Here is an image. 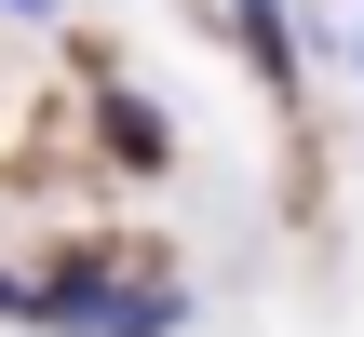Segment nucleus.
Returning <instances> with one entry per match:
<instances>
[{"label": "nucleus", "mask_w": 364, "mask_h": 337, "mask_svg": "<svg viewBox=\"0 0 364 337\" xmlns=\"http://www.w3.org/2000/svg\"><path fill=\"white\" fill-rule=\"evenodd\" d=\"M149 257H162V243H54V257L27 270V324L41 337H108L122 284H135Z\"/></svg>", "instance_id": "f257e3e1"}, {"label": "nucleus", "mask_w": 364, "mask_h": 337, "mask_svg": "<svg viewBox=\"0 0 364 337\" xmlns=\"http://www.w3.org/2000/svg\"><path fill=\"white\" fill-rule=\"evenodd\" d=\"M95 135H108V162H122V176H162V162H176V122H162L135 81H95Z\"/></svg>", "instance_id": "f03ea898"}, {"label": "nucleus", "mask_w": 364, "mask_h": 337, "mask_svg": "<svg viewBox=\"0 0 364 337\" xmlns=\"http://www.w3.org/2000/svg\"><path fill=\"white\" fill-rule=\"evenodd\" d=\"M216 14H230V41H243L270 81H297V68H311V14H297V0H216Z\"/></svg>", "instance_id": "7ed1b4c3"}, {"label": "nucleus", "mask_w": 364, "mask_h": 337, "mask_svg": "<svg viewBox=\"0 0 364 337\" xmlns=\"http://www.w3.org/2000/svg\"><path fill=\"white\" fill-rule=\"evenodd\" d=\"M203 324V297L176 284V257H149L135 284H122V311H108V337H189Z\"/></svg>", "instance_id": "20e7f679"}, {"label": "nucleus", "mask_w": 364, "mask_h": 337, "mask_svg": "<svg viewBox=\"0 0 364 337\" xmlns=\"http://www.w3.org/2000/svg\"><path fill=\"white\" fill-rule=\"evenodd\" d=\"M324 54H338V81L364 95V0H338V14H324Z\"/></svg>", "instance_id": "39448f33"}, {"label": "nucleus", "mask_w": 364, "mask_h": 337, "mask_svg": "<svg viewBox=\"0 0 364 337\" xmlns=\"http://www.w3.org/2000/svg\"><path fill=\"white\" fill-rule=\"evenodd\" d=\"M0 14H14V27H68V0H0Z\"/></svg>", "instance_id": "423d86ee"}, {"label": "nucleus", "mask_w": 364, "mask_h": 337, "mask_svg": "<svg viewBox=\"0 0 364 337\" xmlns=\"http://www.w3.org/2000/svg\"><path fill=\"white\" fill-rule=\"evenodd\" d=\"M0 324H27V270H0Z\"/></svg>", "instance_id": "0eeeda50"}]
</instances>
